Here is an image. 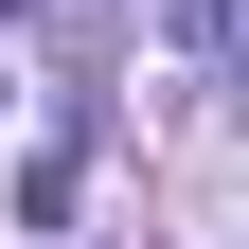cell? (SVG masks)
I'll return each instance as SVG.
<instances>
[{
  "label": "cell",
  "instance_id": "obj_2",
  "mask_svg": "<svg viewBox=\"0 0 249 249\" xmlns=\"http://www.w3.org/2000/svg\"><path fill=\"white\" fill-rule=\"evenodd\" d=\"M0 18H36V0H0Z\"/></svg>",
  "mask_w": 249,
  "mask_h": 249
},
{
  "label": "cell",
  "instance_id": "obj_1",
  "mask_svg": "<svg viewBox=\"0 0 249 249\" xmlns=\"http://www.w3.org/2000/svg\"><path fill=\"white\" fill-rule=\"evenodd\" d=\"M160 36L196 53V71H231V0H160Z\"/></svg>",
  "mask_w": 249,
  "mask_h": 249
}]
</instances>
